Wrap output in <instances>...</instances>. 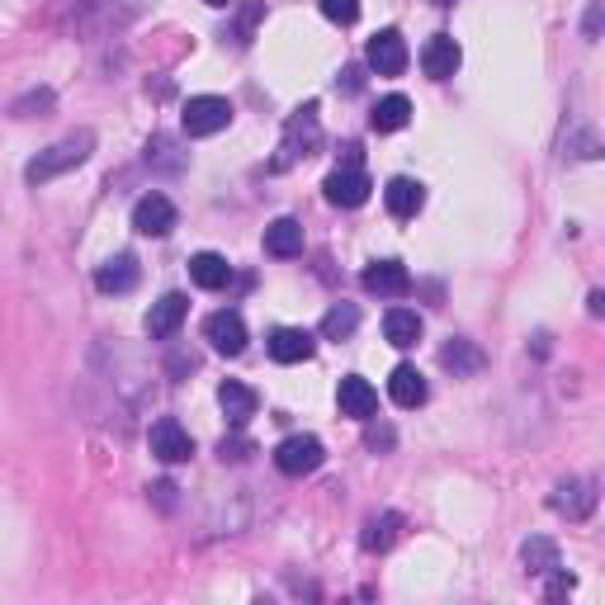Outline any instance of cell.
Segmentation results:
<instances>
[{
    "label": "cell",
    "mask_w": 605,
    "mask_h": 605,
    "mask_svg": "<svg viewBox=\"0 0 605 605\" xmlns=\"http://www.w3.org/2000/svg\"><path fill=\"white\" fill-rule=\"evenodd\" d=\"M322 459H326V449H322L318 435H288V440H280V445H274V469L288 473V478L318 473Z\"/></svg>",
    "instance_id": "obj_2"
},
{
    "label": "cell",
    "mask_w": 605,
    "mask_h": 605,
    "mask_svg": "<svg viewBox=\"0 0 605 605\" xmlns=\"http://www.w3.org/2000/svg\"><path fill=\"white\" fill-rule=\"evenodd\" d=\"M185 318H189V298L185 294L157 298V302H151V312H147V336L151 341H171L185 326Z\"/></svg>",
    "instance_id": "obj_11"
},
{
    "label": "cell",
    "mask_w": 605,
    "mask_h": 605,
    "mask_svg": "<svg viewBox=\"0 0 605 605\" xmlns=\"http://www.w3.org/2000/svg\"><path fill=\"white\" fill-rule=\"evenodd\" d=\"M336 403H341V417H355V421H369L379 411V393L374 383L360 379V374H346L336 388Z\"/></svg>",
    "instance_id": "obj_12"
},
{
    "label": "cell",
    "mask_w": 605,
    "mask_h": 605,
    "mask_svg": "<svg viewBox=\"0 0 605 605\" xmlns=\"http://www.w3.org/2000/svg\"><path fill=\"white\" fill-rule=\"evenodd\" d=\"M365 62L374 66L379 76H403V66H407V38L397 34V29H379L374 38H369V48H365Z\"/></svg>",
    "instance_id": "obj_7"
},
{
    "label": "cell",
    "mask_w": 605,
    "mask_h": 605,
    "mask_svg": "<svg viewBox=\"0 0 605 605\" xmlns=\"http://www.w3.org/2000/svg\"><path fill=\"white\" fill-rule=\"evenodd\" d=\"M181 123H185L189 137H213V133H223L232 123V104L223 100V95H195V100L185 104Z\"/></svg>",
    "instance_id": "obj_3"
},
{
    "label": "cell",
    "mask_w": 605,
    "mask_h": 605,
    "mask_svg": "<svg viewBox=\"0 0 605 605\" xmlns=\"http://www.w3.org/2000/svg\"><path fill=\"white\" fill-rule=\"evenodd\" d=\"M52 104H58V95H52V90L44 86V90H29L24 100L10 104V114H15V119H38V114H48Z\"/></svg>",
    "instance_id": "obj_28"
},
{
    "label": "cell",
    "mask_w": 605,
    "mask_h": 605,
    "mask_svg": "<svg viewBox=\"0 0 605 605\" xmlns=\"http://www.w3.org/2000/svg\"><path fill=\"white\" fill-rule=\"evenodd\" d=\"M246 454H251V440H242V435H232V440L218 445V459H223V464H242Z\"/></svg>",
    "instance_id": "obj_30"
},
{
    "label": "cell",
    "mask_w": 605,
    "mask_h": 605,
    "mask_svg": "<svg viewBox=\"0 0 605 605\" xmlns=\"http://www.w3.org/2000/svg\"><path fill=\"white\" fill-rule=\"evenodd\" d=\"M388 397H393L397 407H407V411L421 407L425 397H431V388H425V374H421L417 365H397L393 374H388Z\"/></svg>",
    "instance_id": "obj_17"
},
{
    "label": "cell",
    "mask_w": 605,
    "mask_h": 605,
    "mask_svg": "<svg viewBox=\"0 0 605 605\" xmlns=\"http://www.w3.org/2000/svg\"><path fill=\"white\" fill-rule=\"evenodd\" d=\"M218 407H223V417H227V421H232V425H237V431H242V425L256 417L260 397H256V388H246V383L227 379L223 388H218Z\"/></svg>",
    "instance_id": "obj_18"
},
{
    "label": "cell",
    "mask_w": 605,
    "mask_h": 605,
    "mask_svg": "<svg viewBox=\"0 0 605 605\" xmlns=\"http://www.w3.org/2000/svg\"><path fill=\"white\" fill-rule=\"evenodd\" d=\"M407 119H411V100H407V95H383V100L374 104V114H369L374 133H397V128H407Z\"/></svg>",
    "instance_id": "obj_25"
},
{
    "label": "cell",
    "mask_w": 605,
    "mask_h": 605,
    "mask_svg": "<svg viewBox=\"0 0 605 605\" xmlns=\"http://www.w3.org/2000/svg\"><path fill=\"white\" fill-rule=\"evenodd\" d=\"M260 15H266V5H260V0H251V5L242 10V38L256 29V24H260Z\"/></svg>",
    "instance_id": "obj_32"
},
{
    "label": "cell",
    "mask_w": 605,
    "mask_h": 605,
    "mask_svg": "<svg viewBox=\"0 0 605 605\" xmlns=\"http://www.w3.org/2000/svg\"><path fill=\"white\" fill-rule=\"evenodd\" d=\"M189 280H195L199 288H227V284H232V266H227V256H218V251H199V256H189Z\"/></svg>",
    "instance_id": "obj_21"
},
{
    "label": "cell",
    "mask_w": 605,
    "mask_h": 605,
    "mask_svg": "<svg viewBox=\"0 0 605 605\" xmlns=\"http://www.w3.org/2000/svg\"><path fill=\"white\" fill-rule=\"evenodd\" d=\"M90 151H95V133L81 128L72 137H62V143H52L48 151H38L29 166H24V181H29V185H48V181H58V175H66V171L86 166Z\"/></svg>",
    "instance_id": "obj_1"
},
{
    "label": "cell",
    "mask_w": 605,
    "mask_h": 605,
    "mask_svg": "<svg viewBox=\"0 0 605 605\" xmlns=\"http://www.w3.org/2000/svg\"><path fill=\"white\" fill-rule=\"evenodd\" d=\"M421 318L411 308H388L383 312V336H388V346H397V350H411L421 341Z\"/></svg>",
    "instance_id": "obj_19"
},
{
    "label": "cell",
    "mask_w": 605,
    "mask_h": 605,
    "mask_svg": "<svg viewBox=\"0 0 605 605\" xmlns=\"http://www.w3.org/2000/svg\"><path fill=\"white\" fill-rule=\"evenodd\" d=\"M355 326H360V308H355V302H336V308L322 318V336L346 341V336H355Z\"/></svg>",
    "instance_id": "obj_26"
},
{
    "label": "cell",
    "mask_w": 605,
    "mask_h": 605,
    "mask_svg": "<svg viewBox=\"0 0 605 605\" xmlns=\"http://www.w3.org/2000/svg\"><path fill=\"white\" fill-rule=\"evenodd\" d=\"M312 350H318V336L302 332V326L270 332V360H280V365H302V360H312Z\"/></svg>",
    "instance_id": "obj_13"
},
{
    "label": "cell",
    "mask_w": 605,
    "mask_h": 605,
    "mask_svg": "<svg viewBox=\"0 0 605 605\" xmlns=\"http://www.w3.org/2000/svg\"><path fill=\"white\" fill-rule=\"evenodd\" d=\"M459 62H464V52H459V44H454L449 34H435L431 44L421 48V72L431 81H449L454 72H459Z\"/></svg>",
    "instance_id": "obj_14"
},
{
    "label": "cell",
    "mask_w": 605,
    "mask_h": 605,
    "mask_svg": "<svg viewBox=\"0 0 605 605\" xmlns=\"http://www.w3.org/2000/svg\"><path fill=\"white\" fill-rule=\"evenodd\" d=\"M147 445L151 454H157L161 464H185L189 454H195V440H189V431L175 417H161V421H151V435H147Z\"/></svg>",
    "instance_id": "obj_6"
},
{
    "label": "cell",
    "mask_w": 605,
    "mask_h": 605,
    "mask_svg": "<svg viewBox=\"0 0 605 605\" xmlns=\"http://www.w3.org/2000/svg\"><path fill=\"white\" fill-rule=\"evenodd\" d=\"M318 5H322L326 20L341 24V29H350V24L360 20V0H318Z\"/></svg>",
    "instance_id": "obj_29"
},
{
    "label": "cell",
    "mask_w": 605,
    "mask_h": 605,
    "mask_svg": "<svg viewBox=\"0 0 605 605\" xmlns=\"http://www.w3.org/2000/svg\"><path fill=\"white\" fill-rule=\"evenodd\" d=\"M548 577H554V582H548V596H554V601H558V596H568V591H572V577H568V572H558V568H554Z\"/></svg>",
    "instance_id": "obj_33"
},
{
    "label": "cell",
    "mask_w": 605,
    "mask_h": 605,
    "mask_svg": "<svg viewBox=\"0 0 605 605\" xmlns=\"http://www.w3.org/2000/svg\"><path fill=\"white\" fill-rule=\"evenodd\" d=\"M209 5H227V0H209Z\"/></svg>",
    "instance_id": "obj_35"
},
{
    "label": "cell",
    "mask_w": 605,
    "mask_h": 605,
    "mask_svg": "<svg viewBox=\"0 0 605 605\" xmlns=\"http://www.w3.org/2000/svg\"><path fill=\"white\" fill-rule=\"evenodd\" d=\"M203 341L218 350V355H242L246 350V322H242V312H209V322H203Z\"/></svg>",
    "instance_id": "obj_8"
},
{
    "label": "cell",
    "mask_w": 605,
    "mask_h": 605,
    "mask_svg": "<svg viewBox=\"0 0 605 605\" xmlns=\"http://www.w3.org/2000/svg\"><path fill=\"white\" fill-rule=\"evenodd\" d=\"M322 189H326V203H336V209H360L374 185H369V175H365L360 166H355V161H346L341 171L326 175Z\"/></svg>",
    "instance_id": "obj_5"
},
{
    "label": "cell",
    "mask_w": 605,
    "mask_h": 605,
    "mask_svg": "<svg viewBox=\"0 0 605 605\" xmlns=\"http://www.w3.org/2000/svg\"><path fill=\"white\" fill-rule=\"evenodd\" d=\"M266 251L280 256V260L302 251V223L298 218H274V223L266 227Z\"/></svg>",
    "instance_id": "obj_22"
},
{
    "label": "cell",
    "mask_w": 605,
    "mask_h": 605,
    "mask_svg": "<svg viewBox=\"0 0 605 605\" xmlns=\"http://www.w3.org/2000/svg\"><path fill=\"white\" fill-rule=\"evenodd\" d=\"M520 563H526V572H534V577H548L554 568H563L558 544H554V540H544V534H534V540L520 544Z\"/></svg>",
    "instance_id": "obj_23"
},
{
    "label": "cell",
    "mask_w": 605,
    "mask_h": 605,
    "mask_svg": "<svg viewBox=\"0 0 605 605\" xmlns=\"http://www.w3.org/2000/svg\"><path fill=\"white\" fill-rule=\"evenodd\" d=\"M137 280H143V270H137L133 256H109L100 270H95V288L100 294H133Z\"/></svg>",
    "instance_id": "obj_16"
},
{
    "label": "cell",
    "mask_w": 605,
    "mask_h": 605,
    "mask_svg": "<svg viewBox=\"0 0 605 605\" xmlns=\"http://www.w3.org/2000/svg\"><path fill=\"white\" fill-rule=\"evenodd\" d=\"M383 203H388L393 218H417L425 203V189L417 181H407V175H397V181H388V189H383Z\"/></svg>",
    "instance_id": "obj_20"
},
{
    "label": "cell",
    "mask_w": 605,
    "mask_h": 605,
    "mask_svg": "<svg viewBox=\"0 0 605 605\" xmlns=\"http://www.w3.org/2000/svg\"><path fill=\"white\" fill-rule=\"evenodd\" d=\"M322 143V123H318V104H302L294 119L284 123V157H280V166H288V161H298V157H312V147Z\"/></svg>",
    "instance_id": "obj_4"
},
{
    "label": "cell",
    "mask_w": 605,
    "mask_h": 605,
    "mask_svg": "<svg viewBox=\"0 0 605 605\" xmlns=\"http://www.w3.org/2000/svg\"><path fill=\"white\" fill-rule=\"evenodd\" d=\"M360 284L369 288V294H379V298H403V294H411V274H407L403 260H374V266H365Z\"/></svg>",
    "instance_id": "obj_10"
},
{
    "label": "cell",
    "mask_w": 605,
    "mask_h": 605,
    "mask_svg": "<svg viewBox=\"0 0 605 605\" xmlns=\"http://www.w3.org/2000/svg\"><path fill=\"white\" fill-rule=\"evenodd\" d=\"M554 511H563L568 520H587L596 511V483H591V478H568V483H558Z\"/></svg>",
    "instance_id": "obj_15"
},
{
    "label": "cell",
    "mask_w": 605,
    "mask_h": 605,
    "mask_svg": "<svg viewBox=\"0 0 605 605\" xmlns=\"http://www.w3.org/2000/svg\"><path fill=\"white\" fill-rule=\"evenodd\" d=\"M397 526H403V516H393V511H383V516H374V520H369V526H365V548H369V554H383V548H388L393 540H397Z\"/></svg>",
    "instance_id": "obj_27"
},
{
    "label": "cell",
    "mask_w": 605,
    "mask_h": 605,
    "mask_svg": "<svg viewBox=\"0 0 605 605\" xmlns=\"http://www.w3.org/2000/svg\"><path fill=\"white\" fill-rule=\"evenodd\" d=\"M151 502L161 506V511H175V483H151Z\"/></svg>",
    "instance_id": "obj_31"
},
{
    "label": "cell",
    "mask_w": 605,
    "mask_h": 605,
    "mask_svg": "<svg viewBox=\"0 0 605 605\" xmlns=\"http://www.w3.org/2000/svg\"><path fill=\"white\" fill-rule=\"evenodd\" d=\"M133 227L143 232V237H166V232L175 227V203L151 189V195H143L133 203Z\"/></svg>",
    "instance_id": "obj_9"
},
{
    "label": "cell",
    "mask_w": 605,
    "mask_h": 605,
    "mask_svg": "<svg viewBox=\"0 0 605 605\" xmlns=\"http://www.w3.org/2000/svg\"><path fill=\"white\" fill-rule=\"evenodd\" d=\"M440 365H445L454 379H469V374L483 369V350H478L473 341H449V346L440 350Z\"/></svg>",
    "instance_id": "obj_24"
},
{
    "label": "cell",
    "mask_w": 605,
    "mask_h": 605,
    "mask_svg": "<svg viewBox=\"0 0 605 605\" xmlns=\"http://www.w3.org/2000/svg\"><path fill=\"white\" fill-rule=\"evenodd\" d=\"M435 5H454V0H435Z\"/></svg>",
    "instance_id": "obj_34"
}]
</instances>
